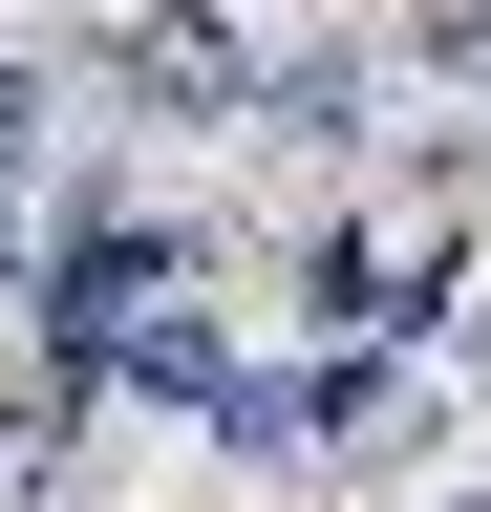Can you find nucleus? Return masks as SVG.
Here are the masks:
<instances>
[{
  "label": "nucleus",
  "mask_w": 491,
  "mask_h": 512,
  "mask_svg": "<svg viewBox=\"0 0 491 512\" xmlns=\"http://www.w3.org/2000/svg\"><path fill=\"white\" fill-rule=\"evenodd\" d=\"M406 512H491V470H427V491H406Z\"/></svg>",
  "instance_id": "9d476101"
},
{
  "label": "nucleus",
  "mask_w": 491,
  "mask_h": 512,
  "mask_svg": "<svg viewBox=\"0 0 491 512\" xmlns=\"http://www.w3.org/2000/svg\"><path fill=\"white\" fill-rule=\"evenodd\" d=\"M235 470H321V363H214V406H193Z\"/></svg>",
  "instance_id": "39448f33"
},
{
  "label": "nucleus",
  "mask_w": 491,
  "mask_h": 512,
  "mask_svg": "<svg viewBox=\"0 0 491 512\" xmlns=\"http://www.w3.org/2000/svg\"><path fill=\"white\" fill-rule=\"evenodd\" d=\"M43 150H65V64H22V43H0V192H22Z\"/></svg>",
  "instance_id": "0eeeda50"
},
{
  "label": "nucleus",
  "mask_w": 491,
  "mask_h": 512,
  "mask_svg": "<svg viewBox=\"0 0 491 512\" xmlns=\"http://www.w3.org/2000/svg\"><path fill=\"white\" fill-rule=\"evenodd\" d=\"M22 256H43V192H0V299H22Z\"/></svg>",
  "instance_id": "1a4fd4ad"
},
{
  "label": "nucleus",
  "mask_w": 491,
  "mask_h": 512,
  "mask_svg": "<svg viewBox=\"0 0 491 512\" xmlns=\"http://www.w3.org/2000/svg\"><path fill=\"white\" fill-rule=\"evenodd\" d=\"M449 278H470V235H385V214H299V256H278L299 342H427Z\"/></svg>",
  "instance_id": "f03ea898"
},
{
  "label": "nucleus",
  "mask_w": 491,
  "mask_h": 512,
  "mask_svg": "<svg viewBox=\"0 0 491 512\" xmlns=\"http://www.w3.org/2000/svg\"><path fill=\"white\" fill-rule=\"evenodd\" d=\"M43 427H65V384H43V363H0V491H43V470H65Z\"/></svg>",
  "instance_id": "6e6552de"
},
{
  "label": "nucleus",
  "mask_w": 491,
  "mask_h": 512,
  "mask_svg": "<svg viewBox=\"0 0 491 512\" xmlns=\"http://www.w3.org/2000/svg\"><path fill=\"white\" fill-rule=\"evenodd\" d=\"M235 128L299 150V171H342L363 128H385V64H363V43H299V64H257V107H235Z\"/></svg>",
  "instance_id": "7ed1b4c3"
},
{
  "label": "nucleus",
  "mask_w": 491,
  "mask_h": 512,
  "mask_svg": "<svg viewBox=\"0 0 491 512\" xmlns=\"http://www.w3.org/2000/svg\"><path fill=\"white\" fill-rule=\"evenodd\" d=\"M214 363H235V342H214V299H193V278L129 299V320L86 342V384H129V406H214Z\"/></svg>",
  "instance_id": "20e7f679"
},
{
  "label": "nucleus",
  "mask_w": 491,
  "mask_h": 512,
  "mask_svg": "<svg viewBox=\"0 0 491 512\" xmlns=\"http://www.w3.org/2000/svg\"><path fill=\"white\" fill-rule=\"evenodd\" d=\"M385 64H406L427 107H491V0H406V43H385Z\"/></svg>",
  "instance_id": "423d86ee"
},
{
  "label": "nucleus",
  "mask_w": 491,
  "mask_h": 512,
  "mask_svg": "<svg viewBox=\"0 0 491 512\" xmlns=\"http://www.w3.org/2000/svg\"><path fill=\"white\" fill-rule=\"evenodd\" d=\"M86 107L129 128V150H214V128L257 107V43H235V0H129V22L86 43Z\"/></svg>",
  "instance_id": "f257e3e1"
}]
</instances>
